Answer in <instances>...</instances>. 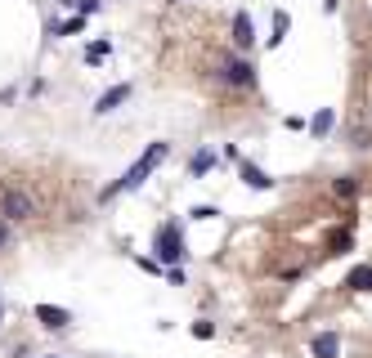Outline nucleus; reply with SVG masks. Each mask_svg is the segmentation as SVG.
Here are the masks:
<instances>
[{
  "label": "nucleus",
  "instance_id": "f257e3e1",
  "mask_svg": "<svg viewBox=\"0 0 372 358\" xmlns=\"http://www.w3.org/2000/svg\"><path fill=\"white\" fill-rule=\"evenodd\" d=\"M166 153H170L166 143H153V148H148V153H144L140 162H135V166H130V170H126V175H121L117 184H108V188L99 193V202H108V197H117V193H126V188H140V184H144L148 175H153V170L162 166V162H166Z\"/></svg>",
  "mask_w": 372,
  "mask_h": 358
},
{
  "label": "nucleus",
  "instance_id": "f03ea898",
  "mask_svg": "<svg viewBox=\"0 0 372 358\" xmlns=\"http://www.w3.org/2000/svg\"><path fill=\"white\" fill-rule=\"evenodd\" d=\"M220 85H229V90H256V63L252 58H225V72H216Z\"/></svg>",
  "mask_w": 372,
  "mask_h": 358
},
{
  "label": "nucleus",
  "instance_id": "7ed1b4c3",
  "mask_svg": "<svg viewBox=\"0 0 372 358\" xmlns=\"http://www.w3.org/2000/svg\"><path fill=\"white\" fill-rule=\"evenodd\" d=\"M175 260H184V233H180L175 219H166V224L157 229V264L175 269Z\"/></svg>",
  "mask_w": 372,
  "mask_h": 358
},
{
  "label": "nucleus",
  "instance_id": "20e7f679",
  "mask_svg": "<svg viewBox=\"0 0 372 358\" xmlns=\"http://www.w3.org/2000/svg\"><path fill=\"white\" fill-rule=\"evenodd\" d=\"M32 215H36L32 193H23V188H5V193H0V219H5V224H18V219H32Z\"/></svg>",
  "mask_w": 372,
  "mask_h": 358
},
{
  "label": "nucleus",
  "instance_id": "39448f33",
  "mask_svg": "<svg viewBox=\"0 0 372 358\" xmlns=\"http://www.w3.org/2000/svg\"><path fill=\"white\" fill-rule=\"evenodd\" d=\"M130 94H135V90H130V85H113V90H104V94H99V98H94V113H99V117H108V113H117V108H121V103H126V98H130Z\"/></svg>",
  "mask_w": 372,
  "mask_h": 358
},
{
  "label": "nucleus",
  "instance_id": "423d86ee",
  "mask_svg": "<svg viewBox=\"0 0 372 358\" xmlns=\"http://www.w3.org/2000/svg\"><path fill=\"white\" fill-rule=\"evenodd\" d=\"M233 45H238V49H252L256 45V27H252V14H247V9L233 14Z\"/></svg>",
  "mask_w": 372,
  "mask_h": 358
},
{
  "label": "nucleus",
  "instance_id": "0eeeda50",
  "mask_svg": "<svg viewBox=\"0 0 372 358\" xmlns=\"http://www.w3.org/2000/svg\"><path fill=\"white\" fill-rule=\"evenodd\" d=\"M36 318H41L49 331H63V327L72 323V314H68V309H58V305H36Z\"/></svg>",
  "mask_w": 372,
  "mask_h": 358
},
{
  "label": "nucleus",
  "instance_id": "6e6552de",
  "mask_svg": "<svg viewBox=\"0 0 372 358\" xmlns=\"http://www.w3.org/2000/svg\"><path fill=\"white\" fill-rule=\"evenodd\" d=\"M238 170H242V184H247V188H260V193H269V188H274V179H269L260 166H252V162H238Z\"/></svg>",
  "mask_w": 372,
  "mask_h": 358
},
{
  "label": "nucleus",
  "instance_id": "1a4fd4ad",
  "mask_svg": "<svg viewBox=\"0 0 372 358\" xmlns=\"http://www.w3.org/2000/svg\"><path fill=\"white\" fill-rule=\"evenodd\" d=\"M332 126H337V113H332V108H318V113L309 117V134H314V139H323Z\"/></svg>",
  "mask_w": 372,
  "mask_h": 358
},
{
  "label": "nucleus",
  "instance_id": "9d476101",
  "mask_svg": "<svg viewBox=\"0 0 372 358\" xmlns=\"http://www.w3.org/2000/svg\"><path fill=\"white\" fill-rule=\"evenodd\" d=\"M314 358H337V350H341V340H337V331H323V336H314Z\"/></svg>",
  "mask_w": 372,
  "mask_h": 358
},
{
  "label": "nucleus",
  "instance_id": "9b49d317",
  "mask_svg": "<svg viewBox=\"0 0 372 358\" xmlns=\"http://www.w3.org/2000/svg\"><path fill=\"white\" fill-rule=\"evenodd\" d=\"M332 193H337L341 202H350V197H359V179L354 175H341L337 184H332Z\"/></svg>",
  "mask_w": 372,
  "mask_h": 358
},
{
  "label": "nucleus",
  "instance_id": "f8f14e48",
  "mask_svg": "<svg viewBox=\"0 0 372 358\" xmlns=\"http://www.w3.org/2000/svg\"><path fill=\"white\" fill-rule=\"evenodd\" d=\"M211 162H216V153H211V148H197V153H193V162H189V170H193V175H206V170H211Z\"/></svg>",
  "mask_w": 372,
  "mask_h": 358
},
{
  "label": "nucleus",
  "instance_id": "ddd939ff",
  "mask_svg": "<svg viewBox=\"0 0 372 358\" xmlns=\"http://www.w3.org/2000/svg\"><path fill=\"white\" fill-rule=\"evenodd\" d=\"M350 287L354 291H372V264H359L354 274H350Z\"/></svg>",
  "mask_w": 372,
  "mask_h": 358
},
{
  "label": "nucleus",
  "instance_id": "4468645a",
  "mask_svg": "<svg viewBox=\"0 0 372 358\" xmlns=\"http://www.w3.org/2000/svg\"><path fill=\"white\" fill-rule=\"evenodd\" d=\"M328 246H332V255H345V251H350V246H354V238H350V233H345V229H337V233H332V238H328Z\"/></svg>",
  "mask_w": 372,
  "mask_h": 358
},
{
  "label": "nucleus",
  "instance_id": "2eb2a0df",
  "mask_svg": "<svg viewBox=\"0 0 372 358\" xmlns=\"http://www.w3.org/2000/svg\"><path fill=\"white\" fill-rule=\"evenodd\" d=\"M287 27H292V18L283 14V9H274V36H269V45H283V36H287Z\"/></svg>",
  "mask_w": 372,
  "mask_h": 358
},
{
  "label": "nucleus",
  "instance_id": "dca6fc26",
  "mask_svg": "<svg viewBox=\"0 0 372 358\" xmlns=\"http://www.w3.org/2000/svg\"><path fill=\"white\" fill-rule=\"evenodd\" d=\"M350 143H354V148H372V130H368V126H354V130H350Z\"/></svg>",
  "mask_w": 372,
  "mask_h": 358
},
{
  "label": "nucleus",
  "instance_id": "f3484780",
  "mask_svg": "<svg viewBox=\"0 0 372 358\" xmlns=\"http://www.w3.org/2000/svg\"><path fill=\"white\" fill-rule=\"evenodd\" d=\"M81 27H85V18L77 14V18H68V23H63V27H54V32H58V36H77Z\"/></svg>",
  "mask_w": 372,
  "mask_h": 358
},
{
  "label": "nucleus",
  "instance_id": "a211bd4d",
  "mask_svg": "<svg viewBox=\"0 0 372 358\" xmlns=\"http://www.w3.org/2000/svg\"><path fill=\"white\" fill-rule=\"evenodd\" d=\"M104 54H108V41H94L90 49H85V63H99Z\"/></svg>",
  "mask_w": 372,
  "mask_h": 358
},
{
  "label": "nucleus",
  "instance_id": "6ab92c4d",
  "mask_svg": "<svg viewBox=\"0 0 372 358\" xmlns=\"http://www.w3.org/2000/svg\"><path fill=\"white\" fill-rule=\"evenodd\" d=\"M193 336L197 340H211V336H216V327H211V323H193Z\"/></svg>",
  "mask_w": 372,
  "mask_h": 358
},
{
  "label": "nucleus",
  "instance_id": "aec40b11",
  "mask_svg": "<svg viewBox=\"0 0 372 358\" xmlns=\"http://www.w3.org/2000/svg\"><path fill=\"white\" fill-rule=\"evenodd\" d=\"M5 246H9V224L0 219V251H5Z\"/></svg>",
  "mask_w": 372,
  "mask_h": 358
},
{
  "label": "nucleus",
  "instance_id": "412c9836",
  "mask_svg": "<svg viewBox=\"0 0 372 358\" xmlns=\"http://www.w3.org/2000/svg\"><path fill=\"white\" fill-rule=\"evenodd\" d=\"M323 9H337V0H323Z\"/></svg>",
  "mask_w": 372,
  "mask_h": 358
},
{
  "label": "nucleus",
  "instance_id": "4be33fe9",
  "mask_svg": "<svg viewBox=\"0 0 372 358\" xmlns=\"http://www.w3.org/2000/svg\"><path fill=\"white\" fill-rule=\"evenodd\" d=\"M0 318H5V305H0Z\"/></svg>",
  "mask_w": 372,
  "mask_h": 358
}]
</instances>
